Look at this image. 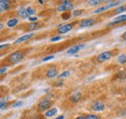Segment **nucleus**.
Instances as JSON below:
<instances>
[{
  "label": "nucleus",
  "instance_id": "f257e3e1",
  "mask_svg": "<svg viewBox=\"0 0 126 119\" xmlns=\"http://www.w3.org/2000/svg\"><path fill=\"white\" fill-rule=\"evenodd\" d=\"M24 57V54L20 51H16L14 53H12L10 56H9V62L10 63H13V64H16V63H18L19 61L23 59Z\"/></svg>",
  "mask_w": 126,
  "mask_h": 119
},
{
  "label": "nucleus",
  "instance_id": "f03ea898",
  "mask_svg": "<svg viewBox=\"0 0 126 119\" xmlns=\"http://www.w3.org/2000/svg\"><path fill=\"white\" fill-rule=\"evenodd\" d=\"M50 106H51V102H50L49 100H47V99H43V100H41V101L38 103V105H37L38 109L41 110V111L48 110V109L50 108Z\"/></svg>",
  "mask_w": 126,
  "mask_h": 119
},
{
  "label": "nucleus",
  "instance_id": "7ed1b4c3",
  "mask_svg": "<svg viewBox=\"0 0 126 119\" xmlns=\"http://www.w3.org/2000/svg\"><path fill=\"white\" fill-rule=\"evenodd\" d=\"M73 7L74 6L70 1H62V4L57 7V11H59V12H64L65 11L66 12V11L72 10Z\"/></svg>",
  "mask_w": 126,
  "mask_h": 119
},
{
  "label": "nucleus",
  "instance_id": "20e7f679",
  "mask_svg": "<svg viewBox=\"0 0 126 119\" xmlns=\"http://www.w3.org/2000/svg\"><path fill=\"white\" fill-rule=\"evenodd\" d=\"M112 56V52L111 51H104L102 53H100L98 56H97V61L102 63V62H105V61H108L110 57Z\"/></svg>",
  "mask_w": 126,
  "mask_h": 119
},
{
  "label": "nucleus",
  "instance_id": "39448f33",
  "mask_svg": "<svg viewBox=\"0 0 126 119\" xmlns=\"http://www.w3.org/2000/svg\"><path fill=\"white\" fill-rule=\"evenodd\" d=\"M72 28H73L72 23H66V24H63L61 26H59L57 29V32L59 34H65V33H68L69 31H71Z\"/></svg>",
  "mask_w": 126,
  "mask_h": 119
},
{
  "label": "nucleus",
  "instance_id": "423d86ee",
  "mask_svg": "<svg viewBox=\"0 0 126 119\" xmlns=\"http://www.w3.org/2000/svg\"><path fill=\"white\" fill-rule=\"evenodd\" d=\"M125 21H126V15H121L116 16L108 25L109 26H110V25H116V24H119V23H122V22H125Z\"/></svg>",
  "mask_w": 126,
  "mask_h": 119
},
{
  "label": "nucleus",
  "instance_id": "0eeeda50",
  "mask_svg": "<svg viewBox=\"0 0 126 119\" xmlns=\"http://www.w3.org/2000/svg\"><path fill=\"white\" fill-rule=\"evenodd\" d=\"M95 23V20L93 18H84L81 21H79V26L80 27H88L91 26Z\"/></svg>",
  "mask_w": 126,
  "mask_h": 119
},
{
  "label": "nucleus",
  "instance_id": "6e6552de",
  "mask_svg": "<svg viewBox=\"0 0 126 119\" xmlns=\"http://www.w3.org/2000/svg\"><path fill=\"white\" fill-rule=\"evenodd\" d=\"M84 47V45H74V46H72L71 48H69L68 50H67V54H69V55H72V54H75V53H77L78 51H79L81 48H83Z\"/></svg>",
  "mask_w": 126,
  "mask_h": 119
},
{
  "label": "nucleus",
  "instance_id": "1a4fd4ad",
  "mask_svg": "<svg viewBox=\"0 0 126 119\" xmlns=\"http://www.w3.org/2000/svg\"><path fill=\"white\" fill-rule=\"evenodd\" d=\"M92 109L94 111H102L105 109V104H103L101 101H97L92 104Z\"/></svg>",
  "mask_w": 126,
  "mask_h": 119
},
{
  "label": "nucleus",
  "instance_id": "9d476101",
  "mask_svg": "<svg viewBox=\"0 0 126 119\" xmlns=\"http://www.w3.org/2000/svg\"><path fill=\"white\" fill-rule=\"evenodd\" d=\"M32 37H34V33H29V34H26V35H23V36H21L20 38H18L17 40L15 41V44H19V43H22V42H24V41H27V40H29V39H31Z\"/></svg>",
  "mask_w": 126,
  "mask_h": 119
},
{
  "label": "nucleus",
  "instance_id": "9b49d317",
  "mask_svg": "<svg viewBox=\"0 0 126 119\" xmlns=\"http://www.w3.org/2000/svg\"><path fill=\"white\" fill-rule=\"evenodd\" d=\"M10 9V3L6 0H1L0 1V12H5Z\"/></svg>",
  "mask_w": 126,
  "mask_h": 119
},
{
  "label": "nucleus",
  "instance_id": "f8f14e48",
  "mask_svg": "<svg viewBox=\"0 0 126 119\" xmlns=\"http://www.w3.org/2000/svg\"><path fill=\"white\" fill-rule=\"evenodd\" d=\"M17 14L18 15L20 16V17H22V18H29V15H28V13H27V10H26V8H24V7H20L19 9H18V11H17Z\"/></svg>",
  "mask_w": 126,
  "mask_h": 119
},
{
  "label": "nucleus",
  "instance_id": "ddd939ff",
  "mask_svg": "<svg viewBox=\"0 0 126 119\" xmlns=\"http://www.w3.org/2000/svg\"><path fill=\"white\" fill-rule=\"evenodd\" d=\"M57 74H58V72H57L56 69H54V68H50V69L47 70L46 75H47V77H48V78H52V77L57 76Z\"/></svg>",
  "mask_w": 126,
  "mask_h": 119
},
{
  "label": "nucleus",
  "instance_id": "4468645a",
  "mask_svg": "<svg viewBox=\"0 0 126 119\" xmlns=\"http://www.w3.org/2000/svg\"><path fill=\"white\" fill-rule=\"evenodd\" d=\"M80 98H81V93H80V92H75V93L70 97V100H71V102H73V103H77V102H79V100H80Z\"/></svg>",
  "mask_w": 126,
  "mask_h": 119
},
{
  "label": "nucleus",
  "instance_id": "2eb2a0df",
  "mask_svg": "<svg viewBox=\"0 0 126 119\" xmlns=\"http://www.w3.org/2000/svg\"><path fill=\"white\" fill-rule=\"evenodd\" d=\"M57 112V108H50V109H48L47 112L45 113V115L47 116V117H50V116H53L55 113Z\"/></svg>",
  "mask_w": 126,
  "mask_h": 119
},
{
  "label": "nucleus",
  "instance_id": "dca6fc26",
  "mask_svg": "<svg viewBox=\"0 0 126 119\" xmlns=\"http://www.w3.org/2000/svg\"><path fill=\"white\" fill-rule=\"evenodd\" d=\"M116 61H117L118 64H121V65L126 64V55L125 54H121V55H119Z\"/></svg>",
  "mask_w": 126,
  "mask_h": 119
},
{
  "label": "nucleus",
  "instance_id": "f3484780",
  "mask_svg": "<svg viewBox=\"0 0 126 119\" xmlns=\"http://www.w3.org/2000/svg\"><path fill=\"white\" fill-rule=\"evenodd\" d=\"M17 23H18V19H16V18H12V19H10V20L8 21L7 25H8L9 27H14V26H16Z\"/></svg>",
  "mask_w": 126,
  "mask_h": 119
},
{
  "label": "nucleus",
  "instance_id": "a211bd4d",
  "mask_svg": "<svg viewBox=\"0 0 126 119\" xmlns=\"http://www.w3.org/2000/svg\"><path fill=\"white\" fill-rule=\"evenodd\" d=\"M115 78H117V79H125L126 78V73L125 72H119V73H117V74H115Z\"/></svg>",
  "mask_w": 126,
  "mask_h": 119
},
{
  "label": "nucleus",
  "instance_id": "6ab92c4d",
  "mask_svg": "<svg viewBox=\"0 0 126 119\" xmlns=\"http://www.w3.org/2000/svg\"><path fill=\"white\" fill-rule=\"evenodd\" d=\"M109 8H108V6L106 5V6H104V7H101V8H98V9H96L94 10V14H99V13H102V12H104V11H107Z\"/></svg>",
  "mask_w": 126,
  "mask_h": 119
},
{
  "label": "nucleus",
  "instance_id": "aec40b11",
  "mask_svg": "<svg viewBox=\"0 0 126 119\" xmlns=\"http://www.w3.org/2000/svg\"><path fill=\"white\" fill-rule=\"evenodd\" d=\"M38 26H39V24H38L37 22H31V23L28 25V29L30 30V31H33V30L37 29Z\"/></svg>",
  "mask_w": 126,
  "mask_h": 119
},
{
  "label": "nucleus",
  "instance_id": "412c9836",
  "mask_svg": "<svg viewBox=\"0 0 126 119\" xmlns=\"http://www.w3.org/2000/svg\"><path fill=\"white\" fill-rule=\"evenodd\" d=\"M126 11V6H121V7H117L115 10H114V14H120L122 12Z\"/></svg>",
  "mask_w": 126,
  "mask_h": 119
},
{
  "label": "nucleus",
  "instance_id": "4be33fe9",
  "mask_svg": "<svg viewBox=\"0 0 126 119\" xmlns=\"http://www.w3.org/2000/svg\"><path fill=\"white\" fill-rule=\"evenodd\" d=\"M103 1H100V0H90V1H88L87 3L90 5V6H97V5H99L100 3H102Z\"/></svg>",
  "mask_w": 126,
  "mask_h": 119
},
{
  "label": "nucleus",
  "instance_id": "5701e85b",
  "mask_svg": "<svg viewBox=\"0 0 126 119\" xmlns=\"http://www.w3.org/2000/svg\"><path fill=\"white\" fill-rule=\"evenodd\" d=\"M71 74V72L70 71H64L62 74H59V76L58 77H60V78H63V77H67V76H69Z\"/></svg>",
  "mask_w": 126,
  "mask_h": 119
},
{
  "label": "nucleus",
  "instance_id": "b1692460",
  "mask_svg": "<svg viewBox=\"0 0 126 119\" xmlns=\"http://www.w3.org/2000/svg\"><path fill=\"white\" fill-rule=\"evenodd\" d=\"M82 13H83L82 10H75V11H73V15H74V16H79V15H80Z\"/></svg>",
  "mask_w": 126,
  "mask_h": 119
},
{
  "label": "nucleus",
  "instance_id": "393cba45",
  "mask_svg": "<svg viewBox=\"0 0 126 119\" xmlns=\"http://www.w3.org/2000/svg\"><path fill=\"white\" fill-rule=\"evenodd\" d=\"M118 4H120V2H119V1H115V2H111V3H110V4H108L107 6H108V8L110 9V8H111V7H115V6H117Z\"/></svg>",
  "mask_w": 126,
  "mask_h": 119
},
{
  "label": "nucleus",
  "instance_id": "a878e982",
  "mask_svg": "<svg viewBox=\"0 0 126 119\" xmlns=\"http://www.w3.org/2000/svg\"><path fill=\"white\" fill-rule=\"evenodd\" d=\"M85 119H100L98 115H94V114H88L85 116Z\"/></svg>",
  "mask_w": 126,
  "mask_h": 119
},
{
  "label": "nucleus",
  "instance_id": "bb28decb",
  "mask_svg": "<svg viewBox=\"0 0 126 119\" xmlns=\"http://www.w3.org/2000/svg\"><path fill=\"white\" fill-rule=\"evenodd\" d=\"M26 10H27V13H28V15H35V10L31 8V7H28V8H26Z\"/></svg>",
  "mask_w": 126,
  "mask_h": 119
},
{
  "label": "nucleus",
  "instance_id": "cd10ccee",
  "mask_svg": "<svg viewBox=\"0 0 126 119\" xmlns=\"http://www.w3.org/2000/svg\"><path fill=\"white\" fill-rule=\"evenodd\" d=\"M8 105V103L5 102V101H2L0 102V109H3V108H6V106Z\"/></svg>",
  "mask_w": 126,
  "mask_h": 119
},
{
  "label": "nucleus",
  "instance_id": "c85d7f7f",
  "mask_svg": "<svg viewBox=\"0 0 126 119\" xmlns=\"http://www.w3.org/2000/svg\"><path fill=\"white\" fill-rule=\"evenodd\" d=\"M59 40H61V36H54L50 39L51 42H56V41H59Z\"/></svg>",
  "mask_w": 126,
  "mask_h": 119
},
{
  "label": "nucleus",
  "instance_id": "c756f323",
  "mask_svg": "<svg viewBox=\"0 0 126 119\" xmlns=\"http://www.w3.org/2000/svg\"><path fill=\"white\" fill-rule=\"evenodd\" d=\"M54 58V56L53 55H48V56H46V57H44L42 61H44V62H46V61H48V60H51Z\"/></svg>",
  "mask_w": 126,
  "mask_h": 119
},
{
  "label": "nucleus",
  "instance_id": "7c9ffc66",
  "mask_svg": "<svg viewBox=\"0 0 126 119\" xmlns=\"http://www.w3.org/2000/svg\"><path fill=\"white\" fill-rule=\"evenodd\" d=\"M22 104H23V103H22L21 101H19V102H16L15 104H13V107H14V108H16V107H18V106L22 105Z\"/></svg>",
  "mask_w": 126,
  "mask_h": 119
},
{
  "label": "nucleus",
  "instance_id": "2f4dec72",
  "mask_svg": "<svg viewBox=\"0 0 126 119\" xmlns=\"http://www.w3.org/2000/svg\"><path fill=\"white\" fill-rule=\"evenodd\" d=\"M6 71H7V68H6V67H2V68H0V74H4Z\"/></svg>",
  "mask_w": 126,
  "mask_h": 119
},
{
  "label": "nucleus",
  "instance_id": "473e14b6",
  "mask_svg": "<svg viewBox=\"0 0 126 119\" xmlns=\"http://www.w3.org/2000/svg\"><path fill=\"white\" fill-rule=\"evenodd\" d=\"M28 19H29V21H32V22L33 21H37V17L36 16H30Z\"/></svg>",
  "mask_w": 126,
  "mask_h": 119
},
{
  "label": "nucleus",
  "instance_id": "72a5a7b5",
  "mask_svg": "<svg viewBox=\"0 0 126 119\" xmlns=\"http://www.w3.org/2000/svg\"><path fill=\"white\" fill-rule=\"evenodd\" d=\"M62 17L64 19H68V18L70 17V14H63Z\"/></svg>",
  "mask_w": 126,
  "mask_h": 119
},
{
  "label": "nucleus",
  "instance_id": "f704fd0d",
  "mask_svg": "<svg viewBox=\"0 0 126 119\" xmlns=\"http://www.w3.org/2000/svg\"><path fill=\"white\" fill-rule=\"evenodd\" d=\"M9 44H3V45H0V49H2V48H5V47H7V46H9Z\"/></svg>",
  "mask_w": 126,
  "mask_h": 119
},
{
  "label": "nucleus",
  "instance_id": "c9c22d12",
  "mask_svg": "<svg viewBox=\"0 0 126 119\" xmlns=\"http://www.w3.org/2000/svg\"><path fill=\"white\" fill-rule=\"evenodd\" d=\"M121 39H122V40H126V31L121 35Z\"/></svg>",
  "mask_w": 126,
  "mask_h": 119
},
{
  "label": "nucleus",
  "instance_id": "e433bc0d",
  "mask_svg": "<svg viewBox=\"0 0 126 119\" xmlns=\"http://www.w3.org/2000/svg\"><path fill=\"white\" fill-rule=\"evenodd\" d=\"M54 119H64V115H60V116H58V117H56Z\"/></svg>",
  "mask_w": 126,
  "mask_h": 119
},
{
  "label": "nucleus",
  "instance_id": "4c0bfd02",
  "mask_svg": "<svg viewBox=\"0 0 126 119\" xmlns=\"http://www.w3.org/2000/svg\"><path fill=\"white\" fill-rule=\"evenodd\" d=\"M76 119H85V116H78Z\"/></svg>",
  "mask_w": 126,
  "mask_h": 119
},
{
  "label": "nucleus",
  "instance_id": "58836bf2",
  "mask_svg": "<svg viewBox=\"0 0 126 119\" xmlns=\"http://www.w3.org/2000/svg\"><path fill=\"white\" fill-rule=\"evenodd\" d=\"M3 28V24H0V29H2Z\"/></svg>",
  "mask_w": 126,
  "mask_h": 119
},
{
  "label": "nucleus",
  "instance_id": "ea45409f",
  "mask_svg": "<svg viewBox=\"0 0 126 119\" xmlns=\"http://www.w3.org/2000/svg\"><path fill=\"white\" fill-rule=\"evenodd\" d=\"M125 93H126V87H125Z\"/></svg>",
  "mask_w": 126,
  "mask_h": 119
},
{
  "label": "nucleus",
  "instance_id": "a19ab883",
  "mask_svg": "<svg viewBox=\"0 0 126 119\" xmlns=\"http://www.w3.org/2000/svg\"><path fill=\"white\" fill-rule=\"evenodd\" d=\"M20 119H23V118H20Z\"/></svg>",
  "mask_w": 126,
  "mask_h": 119
}]
</instances>
